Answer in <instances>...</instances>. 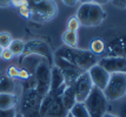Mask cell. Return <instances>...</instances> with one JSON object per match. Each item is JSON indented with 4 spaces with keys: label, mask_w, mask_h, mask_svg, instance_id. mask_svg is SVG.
Returning <instances> with one entry per match:
<instances>
[{
    "label": "cell",
    "mask_w": 126,
    "mask_h": 117,
    "mask_svg": "<svg viewBox=\"0 0 126 117\" xmlns=\"http://www.w3.org/2000/svg\"><path fill=\"white\" fill-rule=\"evenodd\" d=\"M68 112H70L73 117H90L86 106H85V104L81 103V102H77L74 106H72V109Z\"/></svg>",
    "instance_id": "obj_21"
},
{
    "label": "cell",
    "mask_w": 126,
    "mask_h": 117,
    "mask_svg": "<svg viewBox=\"0 0 126 117\" xmlns=\"http://www.w3.org/2000/svg\"><path fill=\"white\" fill-rule=\"evenodd\" d=\"M24 56L35 55L41 56L45 61L48 63V66L53 64L54 56L49 49V46L41 40H31L28 42H25V49H24Z\"/></svg>",
    "instance_id": "obj_8"
},
{
    "label": "cell",
    "mask_w": 126,
    "mask_h": 117,
    "mask_svg": "<svg viewBox=\"0 0 126 117\" xmlns=\"http://www.w3.org/2000/svg\"><path fill=\"white\" fill-rule=\"evenodd\" d=\"M80 27V22L78 21V19L76 15L70 18L68 22H67V31H71V32H77Z\"/></svg>",
    "instance_id": "obj_25"
},
{
    "label": "cell",
    "mask_w": 126,
    "mask_h": 117,
    "mask_svg": "<svg viewBox=\"0 0 126 117\" xmlns=\"http://www.w3.org/2000/svg\"><path fill=\"white\" fill-rule=\"evenodd\" d=\"M67 115H68V110H66V108L63 104L61 97L53 96V101L44 117H66Z\"/></svg>",
    "instance_id": "obj_14"
},
{
    "label": "cell",
    "mask_w": 126,
    "mask_h": 117,
    "mask_svg": "<svg viewBox=\"0 0 126 117\" xmlns=\"http://www.w3.org/2000/svg\"><path fill=\"white\" fill-rule=\"evenodd\" d=\"M84 104L87 109L90 117H104L107 112L109 101L106 100L103 90L93 87Z\"/></svg>",
    "instance_id": "obj_3"
},
{
    "label": "cell",
    "mask_w": 126,
    "mask_h": 117,
    "mask_svg": "<svg viewBox=\"0 0 126 117\" xmlns=\"http://www.w3.org/2000/svg\"><path fill=\"white\" fill-rule=\"evenodd\" d=\"M18 104V97L14 94L0 93V110L13 109Z\"/></svg>",
    "instance_id": "obj_16"
},
{
    "label": "cell",
    "mask_w": 126,
    "mask_h": 117,
    "mask_svg": "<svg viewBox=\"0 0 126 117\" xmlns=\"http://www.w3.org/2000/svg\"><path fill=\"white\" fill-rule=\"evenodd\" d=\"M53 63H55V67L59 68L61 70V73L64 74V77H65V81H66V85L73 84L76 82V80L84 73V70H81V69L79 67H77L76 64L66 61L64 59H61V57H58V56H54Z\"/></svg>",
    "instance_id": "obj_9"
},
{
    "label": "cell",
    "mask_w": 126,
    "mask_h": 117,
    "mask_svg": "<svg viewBox=\"0 0 126 117\" xmlns=\"http://www.w3.org/2000/svg\"><path fill=\"white\" fill-rule=\"evenodd\" d=\"M7 76H10L11 78H14V77H18L19 76V69L14 66H12L7 69Z\"/></svg>",
    "instance_id": "obj_28"
},
{
    "label": "cell",
    "mask_w": 126,
    "mask_h": 117,
    "mask_svg": "<svg viewBox=\"0 0 126 117\" xmlns=\"http://www.w3.org/2000/svg\"><path fill=\"white\" fill-rule=\"evenodd\" d=\"M30 76H31V74H30V73H28L26 69L19 70V76H18V77H21V78H24V80H27Z\"/></svg>",
    "instance_id": "obj_31"
},
{
    "label": "cell",
    "mask_w": 126,
    "mask_h": 117,
    "mask_svg": "<svg viewBox=\"0 0 126 117\" xmlns=\"http://www.w3.org/2000/svg\"><path fill=\"white\" fill-rule=\"evenodd\" d=\"M16 82L7 75H0V93L6 94H14Z\"/></svg>",
    "instance_id": "obj_18"
},
{
    "label": "cell",
    "mask_w": 126,
    "mask_h": 117,
    "mask_svg": "<svg viewBox=\"0 0 126 117\" xmlns=\"http://www.w3.org/2000/svg\"><path fill=\"white\" fill-rule=\"evenodd\" d=\"M58 13L54 0H45L31 6V19L35 22H46L52 20Z\"/></svg>",
    "instance_id": "obj_6"
},
{
    "label": "cell",
    "mask_w": 126,
    "mask_h": 117,
    "mask_svg": "<svg viewBox=\"0 0 126 117\" xmlns=\"http://www.w3.org/2000/svg\"><path fill=\"white\" fill-rule=\"evenodd\" d=\"M90 78L93 83V87L100 90H104L107 85V82L110 80V73H107L103 67H100L98 63L94 64L87 70Z\"/></svg>",
    "instance_id": "obj_12"
},
{
    "label": "cell",
    "mask_w": 126,
    "mask_h": 117,
    "mask_svg": "<svg viewBox=\"0 0 126 117\" xmlns=\"http://www.w3.org/2000/svg\"><path fill=\"white\" fill-rule=\"evenodd\" d=\"M112 4L118 8H126V0H112Z\"/></svg>",
    "instance_id": "obj_30"
},
{
    "label": "cell",
    "mask_w": 126,
    "mask_h": 117,
    "mask_svg": "<svg viewBox=\"0 0 126 117\" xmlns=\"http://www.w3.org/2000/svg\"><path fill=\"white\" fill-rule=\"evenodd\" d=\"M1 57H2L4 60H11L12 57H13V54L11 53V50L8 49V48H5V49L2 50Z\"/></svg>",
    "instance_id": "obj_29"
},
{
    "label": "cell",
    "mask_w": 126,
    "mask_h": 117,
    "mask_svg": "<svg viewBox=\"0 0 126 117\" xmlns=\"http://www.w3.org/2000/svg\"><path fill=\"white\" fill-rule=\"evenodd\" d=\"M104 95L109 102H114L126 96V73L110 74V80L104 90Z\"/></svg>",
    "instance_id": "obj_4"
},
{
    "label": "cell",
    "mask_w": 126,
    "mask_h": 117,
    "mask_svg": "<svg viewBox=\"0 0 126 117\" xmlns=\"http://www.w3.org/2000/svg\"><path fill=\"white\" fill-rule=\"evenodd\" d=\"M16 117H24V116H22L21 114H16Z\"/></svg>",
    "instance_id": "obj_40"
},
{
    "label": "cell",
    "mask_w": 126,
    "mask_h": 117,
    "mask_svg": "<svg viewBox=\"0 0 126 117\" xmlns=\"http://www.w3.org/2000/svg\"><path fill=\"white\" fill-rule=\"evenodd\" d=\"M98 64L110 74L126 72V57H121V56L104 57L98 62Z\"/></svg>",
    "instance_id": "obj_13"
},
{
    "label": "cell",
    "mask_w": 126,
    "mask_h": 117,
    "mask_svg": "<svg viewBox=\"0 0 126 117\" xmlns=\"http://www.w3.org/2000/svg\"><path fill=\"white\" fill-rule=\"evenodd\" d=\"M61 102L64 106L66 108V110H71L72 106L77 103V100H76V93H74V88H73V84H70V85H66L65 90L63 91L61 94Z\"/></svg>",
    "instance_id": "obj_15"
},
{
    "label": "cell",
    "mask_w": 126,
    "mask_h": 117,
    "mask_svg": "<svg viewBox=\"0 0 126 117\" xmlns=\"http://www.w3.org/2000/svg\"><path fill=\"white\" fill-rule=\"evenodd\" d=\"M66 88V81L64 77V74L58 67L51 68V83H49L48 94L52 96H61L63 91Z\"/></svg>",
    "instance_id": "obj_11"
},
{
    "label": "cell",
    "mask_w": 126,
    "mask_h": 117,
    "mask_svg": "<svg viewBox=\"0 0 126 117\" xmlns=\"http://www.w3.org/2000/svg\"><path fill=\"white\" fill-rule=\"evenodd\" d=\"M33 78H34V89L37 90V93L41 97L46 96L49 91L51 68L45 60H43L37 66L35 70L33 73Z\"/></svg>",
    "instance_id": "obj_7"
},
{
    "label": "cell",
    "mask_w": 126,
    "mask_h": 117,
    "mask_svg": "<svg viewBox=\"0 0 126 117\" xmlns=\"http://www.w3.org/2000/svg\"><path fill=\"white\" fill-rule=\"evenodd\" d=\"M104 117H115V116H113V115H112V114H110V112H106Z\"/></svg>",
    "instance_id": "obj_37"
},
{
    "label": "cell",
    "mask_w": 126,
    "mask_h": 117,
    "mask_svg": "<svg viewBox=\"0 0 126 117\" xmlns=\"http://www.w3.org/2000/svg\"><path fill=\"white\" fill-rule=\"evenodd\" d=\"M8 49L11 50L13 56H20L22 55L24 49H25V42L20 39H13L8 46Z\"/></svg>",
    "instance_id": "obj_20"
},
{
    "label": "cell",
    "mask_w": 126,
    "mask_h": 117,
    "mask_svg": "<svg viewBox=\"0 0 126 117\" xmlns=\"http://www.w3.org/2000/svg\"><path fill=\"white\" fill-rule=\"evenodd\" d=\"M63 41L65 46L71 47V48H77L78 46V34L77 32H71V31H66L63 34Z\"/></svg>",
    "instance_id": "obj_19"
},
{
    "label": "cell",
    "mask_w": 126,
    "mask_h": 117,
    "mask_svg": "<svg viewBox=\"0 0 126 117\" xmlns=\"http://www.w3.org/2000/svg\"><path fill=\"white\" fill-rule=\"evenodd\" d=\"M78 21L80 25L86 27H97L101 25L106 18V12L103 10V7L98 4H81L77 11Z\"/></svg>",
    "instance_id": "obj_2"
},
{
    "label": "cell",
    "mask_w": 126,
    "mask_h": 117,
    "mask_svg": "<svg viewBox=\"0 0 126 117\" xmlns=\"http://www.w3.org/2000/svg\"><path fill=\"white\" fill-rule=\"evenodd\" d=\"M25 4H28L27 0H12V5L16 6V7H20L21 5H25Z\"/></svg>",
    "instance_id": "obj_33"
},
{
    "label": "cell",
    "mask_w": 126,
    "mask_h": 117,
    "mask_svg": "<svg viewBox=\"0 0 126 117\" xmlns=\"http://www.w3.org/2000/svg\"><path fill=\"white\" fill-rule=\"evenodd\" d=\"M33 4H38V2H41V1H45V0H31Z\"/></svg>",
    "instance_id": "obj_38"
},
{
    "label": "cell",
    "mask_w": 126,
    "mask_h": 117,
    "mask_svg": "<svg viewBox=\"0 0 126 117\" xmlns=\"http://www.w3.org/2000/svg\"><path fill=\"white\" fill-rule=\"evenodd\" d=\"M109 1H110V0H94L93 2L101 6V5H104V4H106V2H109Z\"/></svg>",
    "instance_id": "obj_35"
},
{
    "label": "cell",
    "mask_w": 126,
    "mask_h": 117,
    "mask_svg": "<svg viewBox=\"0 0 126 117\" xmlns=\"http://www.w3.org/2000/svg\"><path fill=\"white\" fill-rule=\"evenodd\" d=\"M79 0H63V2L65 4V5L70 6V7H73L74 5H77V2Z\"/></svg>",
    "instance_id": "obj_34"
},
{
    "label": "cell",
    "mask_w": 126,
    "mask_h": 117,
    "mask_svg": "<svg viewBox=\"0 0 126 117\" xmlns=\"http://www.w3.org/2000/svg\"><path fill=\"white\" fill-rule=\"evenodd\" d=\"M79 1H81V4H91L94 0H79Z\"/></svg>",
    "instance_id": "obj_36"
},
{
    "label": "cell",
    "mask_w": 126,
    "mask_h": 117,
    "mask_svg": "<svg viewBox=\"0 0 126 117\" xmlns=\"http://www.w3.org/2000/svg\"><path fill=\"white\" fill-rule=\"evenodd\" d=\"M2 50H4V48L0 46V57H1V54H2Z\"/></svg>",
    "instance_id": "obj_39"
},
{
    "label": "cell",
    "mask_w": 126,
    "mask_h": 117,
    "mask_svg": "<svg viewBox=\"0 0 126 117\" xmlns=\"http://www.w3.org/2000/svg\"><path fill=\"white\" fill-rule=\"evenodd\" d=\"M103 50H104V42L101 40L97 39L91 42V52L93 54H100L103 53Z\"/></svg>",
    "instance_id": "obj_24"
},
{
    "label": "cell",
    "mask_w": 126,
    "mask_h": 117,
    "mask_svg": "<svg viewBox=\"0 0 126 117\" xmlns=\"http://www.w3.org/2000/svg\"><path fill=\"white\" fill-rule=\"evenodd\" d=\"M19 12L22 17L25 18H31V6L28 4H25V5H21L19 7Z\"/></svg>",
    "instance_id": "obj_26"
},
{
    "label": "cell",
    "mask_w": 126,
    "mask_h": 117,
    "mask_svg": "<svg viewBox=\"0 0 126 117\" xmlns=\"http://www.w3.org/2000/svg\"><path fill=\"white\" fill-rule=\"evenodd\" d=\"M52 101H53V96L52 95L47 94L46 96L43 97V100H41V103H40V108H39V114H40V117H44L45 114L47 112L48 110L49 106H51V103H52Z\"/></svg>",
    "instance_id": "obj_22"
},
{
    "label": "cell",
    "mask_w": 126,
    "mask_h": 117,
    "mask_svg": "<svg viewBox=\"0 0 126 117\" xmlns=\"http://www.w3.org/2000/svg\"><path fill=\"white\" fill-rule=\"evenodd\" d=\"M43 97L37 93L34 88H25L21 98L20 110L24 117H40L39 108Z\"/></svg>",
    "instance_id": "obj_5"
},
{
    "label": "cell",
    "mask_w": 126,
    "mask_h": 117,
    "mask_svg": "<svg viewBox=\"0 0 126 117\" xmlns=\"http://www.w3.org/2000/svg\"><path fill=\"white\" fill-rule=\"evenodd\" d=\"M53 56H58L71 62L84 72H87L91 67L98 63V57L91 50H81L78 48H71L67 46L59 48L55 52V54H53Z\"/></svg>",
    "instance_id": "obj_1"
},
{
    "label": "cell",
    "mask_w": 126,
    "mask_h": 117,
    "mask_svg": "<svg viewBox=\"0 0 126 117\" xmlns=\"http://www.w3.org/2000/svg\"><path fill=\"white\" fill-rule=\"evenodd\" d=\"M73 88H74L77 102L84 103L85 100L87 98V96L90 95V93H91L92 88H93V83H92L87 72H84L76 80V82L73 83Z\"/></svg>",
    "instance_id": "obj_10"
},
{
    "label": "cell",
    "mask_w": 126,
    "mask_h": 117,
    "mask_svg": "<svg viewBox=\"0 0 126 117\" xmlns=\"http://www.w3.org/2000/svg\"><path fill=\"white\" fill-rule=\"evenodd\" d=\"M125 73H126V72H125Z\"/></svg>",
    "instance_id": "obj_42"
},
{
    "label": "cell",
    "mask_w": 126,
    "mask_h": 117,
    "mask_svg": "<svg viewBox=\"0 0 126 117\" xmlns=\"http://www.w3.org/2000/svg\"><path fill=\"white\" fill-rule=\"evenodd\" d=\"M111 103H112L111 109L113 111L110 114H112L115 117H126V96L114 101V102H111Z\"/></svg>",
    "instance_id": "obj_17"
},
{
    "label": "cell",
    "mask_w": 126,
    "mask_h": 117,
    "mask_svg": "<svg viewBox=\"0 0 126 117\" xmlns=\"http://www.w3.org/2000/svg\"><path fill=\"white\" fill-rule=\"evenodd\" d=\"M12 35L8 32H1L0 33V46L5 49V48H8L10 43L12 42Z\"/></svg>",
    "instance_id": "obj_23"
},
{
    "label": "cell",
    "mask_w": 126,
    "mask_h": 117,
    "mask_svg": "<svg viewBox=\"0 0 126 117\" xmlns=\"http://www.w3.org/2000/svg\"><path fill=\"white\" fill-rule=\"evenodd\" d=\"M12 5V0H0V7L1 8H6Z\"/></svg>",
    "instance_id": "obj_32"
},
{
    "label": "cell",
    "mask_w": 126,
    "mask_h": 117,
    "mask_svg": "<svg viewBox=\"0 0 126 117\" xmlns=\"http://www.w3.org/2000/svg\"><path fill=\"white\" fill-rule=\"evenodd\" d=\"M18 112L16 109H5V110H0V117H16Z\"/></svg>",
    "instance_id": "obj_27"
},
{
    "label": "cell",
    "mask_w": 126,
    "mask_h": 117,
    "mask_svg": "<svg viewBox=\"0 0 126 117\" xmlns=\"http://www.w3.org/2000/svg\"><path fill=\"white\" fill-rule=\"evenodd\" d=\"M66 117H73V116H72L71 114H70V112H68V115H67V116H66Z\"/></svg>",
    "instance_id": "obj_41"
}]
</instances>
